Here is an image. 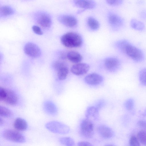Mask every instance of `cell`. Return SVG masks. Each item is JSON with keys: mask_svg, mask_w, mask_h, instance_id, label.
<instances>
[{"mask_svg": "<svg viewBox=\"0 0 146 146\" xmlns=\"http://www.w3.org/2000/svg\"><path fill=\"white\" fill-rule=\"evenodd\" d=\"M45 127L52 132L61 134H68L70 131L68 126L57 121L49 122L46 124Z\"/></svg>", "mask_w": 146, "mask_h": 146, "instance_id": "5b68a950", "label": "cell"}, {"mask_svg": "<svg viewBox=\"0 0 146 146\" xmlns=\"http://www.w3.org/2000/svg\"><path fill=\"white\" fill-rule=\"evenodd\" d=\"M97 132L100 136L105 139H109L113 137L114 132L109 127L104 125L98 126L97 128Z\"/></svg>", "mask_w": 146, "mask_h": 146, "instance_id": "4fadbf2b", "label": "cell"}, {"mask_svg": "<svg viewBox=\"0 0 146 146\" xmlns=\"http://www.w3.org/2000/svg\"><path fill=\"white\" fill-rule=\"evenodd\" d=\"M60 143L65 146H75V142L72 138L70 137H64L59 139Z\"/></svg>", "mask_w": 146, "mask_h": 146, "instance_id": "7402d4cb", "label": "cell"}, {"mask_svg": "<svg viewBox=\"0 0 146 146\" xmlns=\"http://www.w3.org/2000/svg\"><path fill=\"white\" fill-rule=\"evenodd\" d=\"M129 144L130 146H141L138 139L134 136L130 138Z\"/></svg>", "mask_w": 146, "mask_h": 146, "instance_id": "83f0119b", "label": "cell"}, {"mask_svg": "<svg viewBox=\"0 0 146 146\" xmlns=\"http://www.w3.org/2000/svg\"><path fill=\"white\" fill-rule=\"evenodd\" d=\"M139 79L141 84L146 86V68L141 69L139 72Z\"/></svg>", "mask_w": 146, "mask_h": 146, "instance_id": "d4e9b609", "label": "cell"}, {"mask_svg": "<svg viewBox=\"0 0 146 146\" xmlns=\"http://www.w3.org/2000/svg\"><path fill=\"white\" fill-rule=\"evenodd\" d=\"M2 136L6 139L16 143H23L26 141L25 136L18 131L11 129L5 130Z\"/></svg>", "mask_w": 146, "mask_h": 146, "instance_id": "277c9868", "label": "cell"}, {"mask_svg": "<svg viewBox=\"0 0 146 146\" xmlns=\"http://www.w3.org/2000/svg\"><path fill=\"white\" fill-rule=\"evenodd\" d=\"M130 24L131 27L136 30L142 31L145 29V25L141 21L136 19L131 20Z\"/></svg>", "mask_w": 146, "mask_h": 146, "instance_id": "ffe728a7", "label": "cell"}, {"mask_svg": "<svg viewBox=\"0 0 146 146\" xmlns=\"http://www.w3.org/2000/svg\"><path fill=\"white\" fill-rule=\"evenodd\" d=\"M90 69V66L87 63H81L75 64L70 69L71 72L74 74L82 75L86 73Z\"/></svg>", "mask_w": 146, "mask_h": 146, "instance_id": "30bf717a", "label": "cell"}, {"mask_svg": "<svg viewBox=\"0 0 146 146\" xmlns=\"http://www.w3.org/2000/svg\"><path fill=\"white\" fill-rule=\"evenodd\" d=\"M121 51L135 61L139 62L142 61L143 59L144 55L142 51L131 44L129 42L125 46Z\"/></svg>", "mask_w": 146, "mask_h": 146, "instance_id": "7a4b0ae2", "label": "cell"}, {"mask_svg": "<svg viewBox=\"0 0 146 146\" xmlns=\"http://www.w3.org/2000/svg\"><path fill=\"white\" fill-rule=\"evenodd\" d=\"M104 65L106 69L111 72H113L118 68L120 65V62L116 58L110 57L105 59Z\"/></svg>", "mask_w": 146, "mask_h": 146, "instance_id": "7c38bea8", "label": "cell"}, {"mask_svg": "<svg viewBox=\"0 0 146 146\" xmlns=\"http://www.w3.org/2000/svg\"><path fill=\"white\" fill-rule=\"evenodd\" d=\"M85 82L92 85H97L100 84L103 80L102 77L96 73H92L87 75L84 78Z\"/></svg>", "mask_w": 146, "mask_h": 146, "instance_id": "9a60e30c", "label": "cell"}, {"mask_svg": "<svg viewBox=\"0 0 146 146\" xmlns=\"http://www.w3.org/2000/svg\"><path fill=\"white\" fill-rule=\"evenodd\" d=\"M67 58L71 62L75 64L80 62L83 58L82 55L78 52L71 50L66 53Z\"/></svg>", "mask_w": 146, "mask_h": 146, "instance_id": "e0dca14e", "label": "cell"}, {"mask_svg": "<svg viewBox=\"0 0 146 146\" xmlns=\"http://www.w3.org/2000/svg\"><path fill=\"white\" fill-rule=\"evenodd\" d=\"M108 20L111 27L116 30L120 29L124 24L123 19L117 14L113 13L109 14Z\"/></svg>", "mask_w": 146, "mask_h": 146, "instance_id": "ba28073f", "label": "cell"}, {"mask_svg": "<svg viewBox=\"0 0 146 146\" xmlns=\"http://www.w3.org/2000/svg\"><path fill=\"white\" fill-rule=\"evenodd\" d=\"M73 2L76 6L84 10L93 9L96 5L94 1L91 0H76L74 1Z\"/></svg>", "mask_w": 146, "mask_h": 146, "instance_id": "2e32d148", "label": "cell"}, {"mask_svg": "<svg viewBox=\"0 0 146 146\" xmlns=\"http://www.w3.org/2000/svg\"><path fill=\"white\" fill-rule=\"evenodd\" d=\"M37 22L40 26L44 28H47L51 25L52 20L50 15L44 13H39L35 16Z\"/></svg>", "mask_w": 146, "mask_h": 146, "instance_id": "9c48e42d", "label": "cell"}, {"mask_svg": "<svg viewBox=\"0 0 146 146\" xmlns=\"http://www.w3.org/2000/svg\"><path fill=\"white\" fill-rule=\"evenodd\" d=\"M53 66L57 71V76L58 79L62 80L66 79L69 72V69L67 63L63 60L55 62Z\"/></svg>", "mask_w": 146, "mask_h": 146, "instance_id": "8992f818", "label": "cell"}, {"mask_svg": "<svg viewBox=\"0 0 146 146\" xmlns=\"http://www.w3.org/2000/svg\"><path fill=\"white\" fill-rule=\"evenodd\" d=\"M106 146H115L113 145H112V144H109L106 145Z\"/></svg>", "mask_w": 146, "mask_h": 146, "instance_id": "e575fe53", "label": "cell"}, {"mask_svg": "<svg viewBox=\"0 0 146 146\" xmlns=\"http://www.w3.org/2000/svg\"><path fill=\"white\" fill-rule=\"evenodd\" d=\"M137 139L143 145L146 146V131H140L137 134Z\"/></svg>", "mask_w": 146, "mask_h": 146, "instance_id": "484cf974", "label": "cell"}, {"mask_svg": "<svg viewBox=\"0 0 146 146\" xmlns=\"http://www.w3.org/2000/svg\"><path fill=\"white\" fill-rule=\"evenodd\" d=\"M6 94L3 102L11 106L16 105L18 102V99L16 93L12 90L6 89Z\"/></svg>", "mask_w": 146, "mask_h": 146, "instance_id": "5bb4252c", "label": "cell"}, {"mask_svg": "<svg viewBox=\"0 0 146 146\" xmlns=\"http://www.w3.org/2000/svg\"><path fill=\"white\" fill-rule=\"evenodd\" d=\"M81 135L86 138H91L94 134V125L91 120L86 118L82 120L80 126Z\"/></svg>", "mask_w": 146, "mask_h": 146, "instance_id": "3957f363", "label": "cell"}, {"mask_svg": "<svg viewBox=\"0 0 146 146\" xmlns=\"http://www.w3.org/2000/svg\"><path fill=\"white\" fill-rule=\"evenodd\" d=\"M78 146H94L90 142L86 141H81L77 143Z\"/></svg>", "mask_w": 146, "mask_h": 146, "instance_id": "1f68e13d", "label": "cell"}, {"mask_svg": "<svg viewBox=\"0 0 146 146\" xmlns=\"http://www.w3.org/2000/svg\"><path fill=\"white\" fill-rule=\"evenodd\" d=\"M87 25L91 30L96 31L100 27L99 22L95 18L92 17H89L87 20Z\"/></svg>", "mask_w": 146, "mask_h": 146, "instance_id": "44dd1931", "label": "cell"}, {"mask_svg": "<svg viewBox=\"0 0 146 146\" xmlns=\"http://www.w3.org/2000/svg\"><path fill=\"white\" fill-rule=\"evenodd\" d=\"M134 101L131 98L127 99L125 102L124 106L126 109L128 111L132 110L134 106Z\"/></svg>", "mask_w": 146, "mask_h": 146, "instance_id": "4316f807", "label": "cell"}, {"mask_svg": "<svg viewBox=\"0 0 146 146\" xmlns=\"http://www.w3.org/2000/svg\"><path fill=\"white\" fill-rule=\"evenodd\" d=\"M32 29L33 31L36 34L40 35L42 34V32L39 27L34 25L33 26Z\"/></svg>", "mask_w": 146, "mask_h": 146, "instance_id": "4dcf8cb0", "label": "cell"}, {"mask_svg": "<svg viewBox=\"0 0 146 146\" xmlns=\"http://www.w3.org/2000/svg\"><path fill=\"white\" fill-rule=\"evenodd\" d=\"M24 51L26 54L32 58L38 57L41 54V51L39 47L31 42H28L25 44Z\"/></svg>", "mask_w": 146, "mask_h": 146, "instance_id": "52a82bcc", "label": "cell"}, {"mask_svg": "<svg viewBox=\"0 0 146 146\" xmlns=\"http://www.w3.org/2000/svg\"><path fill=\"white\" fill-rule=\"evenodd\" d=\"M62 44L65 46L70 48H77L82 44V38L80 35L73 32L67 33L60 38Z\"/></svg>", "mask_w": 146, "mask_h": 146, "instance_id": "6da1fadb", "label": "cell"}, {"mask_svg": "<svg viewBox=\"0 0 146 146\" xmlns=\"http://www.w3.org/2000/svg\"><path fill=\"white\" fill-rule=\"evenodd\" d=\"M138 125L140 127L144 128H146V121L141 120L139 121L138 123Z\"/></svg>", "mask_w": 146, "mask_h": 146, "instance_id": "d6a6232c", "label": "cell"}, {"mask_svg": "<svg viewBox=\"0 0 146 146\" xmlns=\"http://www.w3.org/2000/svg\"><path fill=\"white\" fill-rule=\"evenodd\" d=\"M13 115V113L10 110L3 106H0V115L1 116L8 118L12 117Z\"/></svg>", "mask_w": 146, "mask_h": 146, "instance_id": "603a6c76", "label": "cell"}, {"mask_svg": "<svg viewBox=\"0 0 146 146\" xmlns=\"http://www.w3.org/2000/svg\"><path fill=\"white\" fill-rule=\"evenodd\" d=\"M13 13V9L8 6L4 5L0 8V15L1 16H8L12 14Z\"/></svg>", "mask_w": 146, "mask_h": 146, "instance_id": "cb8c5ba5", "label": "cell"}, {"mask_svg": "<svg viewBox=\"0 0 146 146\" xmlns=\"http://www.w3.org/2000/svg\"><path fill=\"white\" fill-rule=\"evenodd\" d=\"M13 126L16 129L21 131L26 130L28 127L26 121L24 119L20 117L17 118L15 119Z\"/></svg>", "mask_w": 146, "mask_h": 146, "instance_id": "ac0fdd59", "label": "cell"}, {"mask_svg": "<svg viewBox=\"0 0 146 146\" xmlns=\"http://www.w3.org/2000/svg\"><path fill=\"white\" fill-rule=\"evenodd\" d=\"M58 19L62 24L69 27H74L78 23V21L76 18L70 15H61L58 17Z\"/></svg>", "mask_w": 146, "mask_h": 146, "instance_id": "8fae6325", "label": "cell"}, {"mask_svg": "<svg viewBox=\"0 0 146 146\" xmlns=\"http://www.w3.org/2000/svg\"><path fill=\"white\" fill-rule=\"evenodd\" d=\"M4 124V121L0 117V125L2 126Z\"/></svg>", "mask_w": 146, "mask_h": 146, "instance_id": "836d02e7", "label": "cell"}, {"mask_svg": "<svg viewBox=\"0 0 146 146\" xmlns=\"http://www.w3.org/2000/svg\"><path fill=\"white\" fill-rule=\"evenodd\" d=\"M6 94V89L3 88H0V101L3 102L5 98Z\"/></svg>", "mask_w": 146, "mask_h": 146, "instance_id": "f546056e", "label": "cell"}, {"mask_svg": "<svg viewBox=\"0 0 146 146\" xmlns=\"http://www.w3.org/2000/svg\"><path fill=\"white\" fill-rule=\"evenodd\" d=\"M107 3L110 5L112 6H117L121 4L123 2L122 0H106Z\"/></svg>", "mask_w": 146, "mask_h": 146, "instance_id": "f1b7e54d", "label": "cell"}, {"mask_svg": "<svg viewBox=\"0 0 146 146\" xmlns=\"http://www.w3.org/2000/svg\"><path fill=\"white\" fill-rule=\"evenodd\" d=\"M85 115L86 118L90 120L91 118L97 120L99 117L98 110L97 108L94 106L90 107L86 110Z\"/></svg>", "mask_w": 146, "mask_h": 146, "instance_id": "d6986e66", "label": "cell"}]
</instances>
